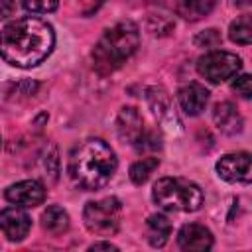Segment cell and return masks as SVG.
I'll return each mask as SVG.
<instances>
[{"mask_svg":"<svg viewBox=\"0 0 252 252\" xmlns=\"http://www.w3.org/2000/svg\"><path fill=\"white\" fill-rule=\"evenodd\" d=\"M138 45H140V32L134 22L126 20L108 28L93 51L96 71L112 73L122 63H126V59L138 49Z\"/></svg>","mask_w":252,"mask_h":252,"instance_id":"cell-3","label":"cell"},{"mask_svg":"<svg viewBox=\"0 0 252 252\" xmlns=\"http://www.w3.org/2000/svg\"><path fill=\"white\" fill-rule=\"evenodd\" d=\"M41 226L51 234H61L69 228V215L61 207L51 205L41 213Z\"/></svg>","mask_w":252,"mask_h":252,"instance_id":"cell-15","label":"cell"},{"mask_svg":"<svg viewBox=\"0 0 252 252\" xmlns=\"http://www.w3.org/2000/svg\"><path fill=\"white\" fill-rule=\"evenodd\" d=\"M159 159L158 158H142L138 161H134L130 165V179L136 185H142L148 181V177L154 173V169H158Z\"/></svg>","mask_w":252,"mask_h":252,"instance_id":"cell-17","label":"cell"},{"mask_svg":"<svg viewBox=\"0 0 252 252\" xmlns=\"http://www.w3.org/2000/svg\"><path fill=\"white\" fill-rule=\"evenodd\" d=\"M240 69H242L240 57L236 53L222 51V49L209 51L197 59V73L215 85H219L226 79H232L234 75H238Z\"/></svg>","mask_w":252,"mask_h":252,"instance_id":"cell-6","label":"cell"},{"mask_svg":"<svg viewBox=\"0 0 252 252\" xmlns=\"http://www.w3.org/2000/svg\"><path fill=\"white\" fill-rule=\"evenodd\" d=\"M41 163H43V171H45V175H51V179L55 181V177H57V173H59V159H57V148L53 146V144H49L47 148H45V156L41 158Z\"/></svg>","mask_w":252,"mask_h":252,"instance_id":"cell-20","label":"cell"},{"mask_svg":"<svg viewBox=\"0 0 252 252\" xmlns=\"http://www.w3.org/2000/svg\"><path fill=\"white\" fill-rule=\"evenodd\" d=\"M55 45L53 28L39 18L26 16L6 24L0 32V57L20 69L39 65Z\"/></svg>","mask_w":252,"mask_h":252,"instance_id":"cell-1","label":"cell"},{"mask_svg":"<svg viewBox=\"0 0 252 252\" xmlns=\"http://www.w3.org/2000/svg\"><path fill=\"white\" fill-rule=\"evenodd\" d=\"M213 120L219 126V130L224 132V134H236V132L242 130V116L238 114L236 106L228 100L215 104Z\"/></svg>","mask_w":252,"mask_h":252,"instance_id":"cell-13","label":"cell"},{"mask_svg":"<svg viewBox=\"0 0 252 252\" xmlns=\"http://www.w3.org/2000/svg\"><path fill=\"white\" fill-rule=\"evenodd\" d=\"M213 0H179L177 2V14L185 20H199L207 16L213 10Z\"/></svg>","mask_w":252,"mask_h":252,"instance_id":"cell-16","label":"cell"},{"mask_svg":"<svg viewBox=\"0 0 252 252\" xmlns=\"http://www.w3.org/2000/svg\"><path fill=\"white\" fill-rule=\"evenodd\" d=\"M217 173L228 183H250V154L236 152L222 156L217 161Z\"/></svg>","mask_w":252,"mask_h":252,"instance_id":"cell-7","label":"cell"},{"mask_svg":"<svg viewBox=\"0 0 252 252\" xmlns=\"http://www.w3.org/2000/svg\"><path fill=\"white\" fill-rule=\"evenodd\" d=\"M4 197L18 207L32 209L45 201V187L35 179H24V181L10 185L4 193Z\"/></svg>","mask_w":252,"mask_h":252,"instance_id":"cell-8","label":"cell"},{"mask_svg":"<svg viewBox=\"0 0 252 252\" xmlns=\"http://www.w3.org/2000/svg\"><path fill=\"white\" fill-rule=\"evenodd\" d=\"M116 130H118L120 140H124V142H128V144L134 146V142H136V140L142 136V132H144V122H142L140 112H138L134 106H124V108L118 112Z\"/></svg>","mask_w":252,"mask_h":252,"instance_id":"cell-12","label":"cell"},{"mask_svg":"<svg viewBox=\"0 0 252 252\" xmlns=\"http://www.w3.org/2000/svg\"><path fill=\"white\" fill-rule=\"evenodd\" d=\"M16 10V4L14 0H0V22L6 20L8 16H12Z\"/></svg>","mask_w":252,"mask_h":252,"instance_id":"cell-23","label":"cell"},{"mask_svg":"<svg viewBox=\"0 0 252 252\" xmlns=\"http://www.w3.org/2000/svg\"><path fill=\"white\" fill-rule=\"evenodd\" d=\"M220 43V33L217 30H205L195 37V45L199 47H217Z\"/></svg>","mask_w":252,"mask_h":252,"instance_id":"cell-21","label":"cell"},{"mask_svg":"<svg viewBox=\"0 0 252 252\" xmlns=\"http://www.w3.org/2000/svg\"><path fill=\"white\" fill-rule=\"evenodd\" d=\"M177 100H179V106L185 114L197 116L205 110V106L209 102V91L199 83H189V85L179 89Z\"/></svg>","mask_w":252,"mask_h":252,"instance_id":"cell-11","label":"cell"},{"mask_svg":"<svg viewBox=\"0 0 252 252\" xmlns=\"http://www.w3.org/2000/svg\"><path fill=\"white\" fill-rule=\"evenodd\" d=\"M152 199L165 211H199L203 205V191L197 183L183 177H161L154 183Z\"/></svg>","mask_w":252,"mask_h":252,"instance_id":"cell-4","label":"cell"},{"mask_svg":"<svg viewBox=\"0 0 252 252\" xmlns=\"http://www.w3.org/2000/svg\"><path fill=\"white\" fill-rule=\"evenodd\" d=\"M22 8L32 12V14H47L57 10L59 0H20Z\"/></svg>","mask_w":252,"mask_h":252,"instance_id":"cell-19","label":"cell"},{"mask_svg":"<svg viewBox=\"0 0 252 252\" xmlns=\"http://www.w3.org/2000/svg\"><path fill=\"white\" fill-rule=\"evenodd\" d=\"M148 226V242L154 248H161L171 234V222L165 215H152L146 222Z\"/></svg>","mask_w":252,"mask_h":252,"instance_id":"cell-14","label":"cell"},{"mask_svg":"<svg viewBox=\"0 0 252 252\" xmlns=\"http://www.w3.org/2000/svg\"><path fill=\"white\" fill-rule=\"evenodd\" d=\"M122 203L116 197H104L100 201H89L83 211V220L89 232L96 236H112L120 226Z\"/></svg>","mask_w":252,"mask_h":252,"instance_id":"cell-5","label":"cell"},{"mask_svg":"<svg viewBox=\"0 0 252 252\" xmlns=\"http://www.w3.org/2000/svg\"><path fill=\"white\" fill-rule=\"evenodd\" d=\"M232 89L242 96V98H250L252 96V81H250V75H234V81H232Z\"/></svg>","mask_w":252,"mask_h":252,"instance_id":"cell-22","label":"cell"},{"mask_svg":"<svg viewBox=\"0 0 252 252\" xmlns=\"http://www.w3.org/2000/svg\"><path fill=\"white\" fill-rule=\"evenodd\" d=\"M228 37L234 41V43H240V45H250L252 41V24H250V16H240L236 18L230 28H228Z\"/></svg>","mask_w":252,"mask_h":252,"instance_id":"cell-18","label":"cell"},{"mask_svg":"<svg viewBox=\"0 0 252 252\" xmlns=\"http://www.w3.org/2000/svg\"><path fill=\"white\" fill-rule=\"evenodd\" d=\"M89 250H118L114 244H110V242H94Z\"/></svg>","mask_w":252,"mask_h":252,"instance_id":"cell-24","label":"cell"},{"mask_svg":"<svg viewBox=\"0 0 252 252\" xmlns=\"http://www.w3.org/2000/svg\"><path fill=\"white\" fill-rule=\"evenodd\" d=\"M116 165L118 161L112 148L100 138H89L73 148L67 171L77 187L96 191L112 179Z\"/></svg>","mask_w":252,"mask_h":252,"instance_id":"cell-2","label":"cell"},{"mask_svg":"<svg viewBox=\"0 0 252 252\" xmlns=\"http://www.w3.org/2000/svg\"><path fill=\"white\" fill-rule=\"evenodd\" d=\"M30 228H32V219L18 205L0 211V230L4 232V236L8 240H12V242L24 240L28 236Z\"/></svg>","mask_w":252,"mask_h":252,"instance_id":"cell-9","label":"cell"},{"mask_svg":"<svg viewBox=\"0 0 252 252\" xmlns=\"http://www.w3.org/2000/svg\"><path fill=\"white\" fill-rule=\"evenodd\" d=\"M177 244H179L181 250L203 252V250H209L213 246V234L207 226L197 224V222H189V224H183L179 228Z\"/></svg>","mask_w":252,"mask_h":252,"instance_id":"cell-10","label":"cell"}]
</instances>
